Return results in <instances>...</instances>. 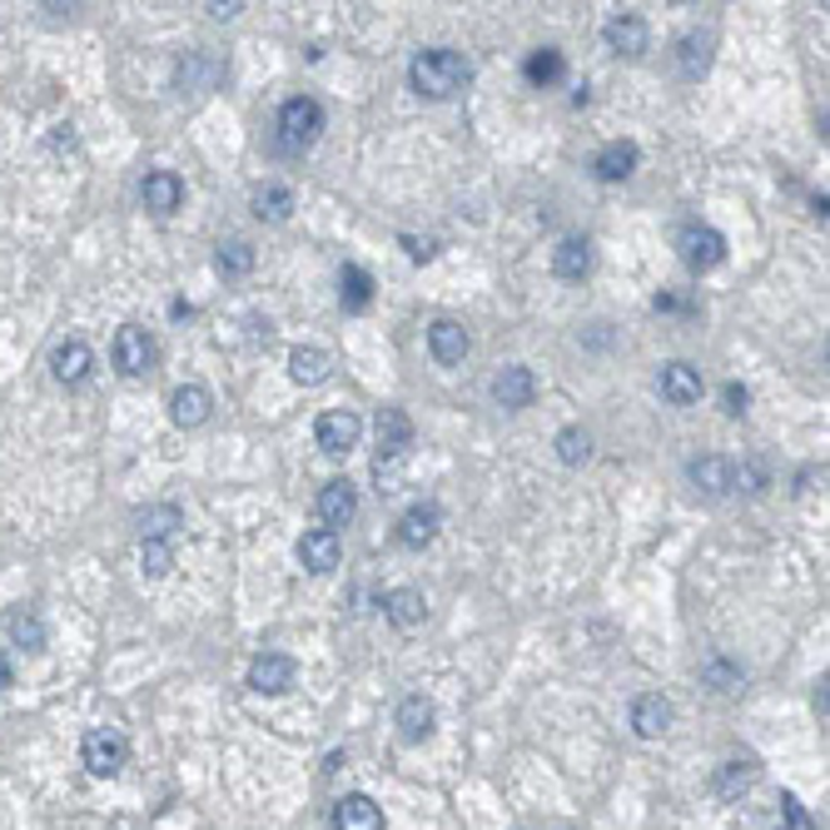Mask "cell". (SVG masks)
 <instances>
[{
	"mask_svg": "<svg viewBox=\"0 0 830 830\" xmlns=\"http://www.w3.org/2000/svg\"><path fill=\"white\" fill-rule=\"evenodd\" d=\"M378 463H403V453L413 448V418L403 408H378Z\"/></svg>",
	"mask_w": 830,
	"mask_h": 830,
	"instance_id": "cell-7",
	"label": "cell"
},
{
	"mask_svg": "<svg viewBox=\"0 0 830 830\" xmlns=\"http://www.w3.org/2000/svg\"><path fill=\"white\" fill-rule=\"evenodd\" d=\"M746 403H751L746 388H741V383H726V413H737V418H741V413H746Z\"/></svg>",
	"mask_w": 830,
	"mask_h": 830,
	"instance_id": "cell-38",
	"label": "cell"
},
{
	"mask_svg": "<svg viewBox=\"0 0 830 830\" xmlns=\"http://www.w3.org/2000/svg\"><path fill=\"white\" fill-rule=\"evenodd\" d=\"M328 353L324 349H293L289 353V374H293V383H304V388H318L328 378Z\"/></svg>",
	"mask_w": 830,
	"mask_h": 830,
	"instance_id": "cell-27",
	"label": "cell"
},
{
	"mask_svg": "<svg viewBox=\"0 0 830 830\" xmlns=\"http://www.w3.org/2000/svg\"><path fill=\"white\" fill-rule=\"evenodd\" d=\"M677 65H681V75H687V80H702V75L712 71V36H681Z\"/></svg>",
	"mask_w": 830,
	"mask_h": 830,
	"instance_id": "cell-28",
	"label": "cell"
},
{
	"mask_svg": "<svg viewBox=\"0 0 830 830\" xmlns=\"http://www.w3.org/2000/svg\"><path fill=\"white\" fill-rule=\"evenodd\" d=\"M5 687H11V656L0 652V691H5Z\"/></svg>",
	"mask_w": 830,
	"mask_h": 830,
	"instance_id": "cell-42",
	"label": "cell"
},
{
	"mask_svg": "<svg viewBox=\"0 0 830 830\" xmlns=\"http://www.w3.org/2000/svg\"><path fill=\"white\" fill-rule=\"evenodd\" d=\"M403 244H408L413 259H433V239H423V244H418V239H403Z\"/></svg>",
	"mask_w": 830,
	"mask_h": 830,
	"instance_id": "cell-40",
	"label": "cell"
},
{
	"mask_svg": "<svg viewBox=\"0 0 830 830\" xmlns=\"http://www.w3.org/2000/svg\"><path fill=\"white\" fill-rule=\"evenodd\" d=\"M552 269H557V279H582L592 269V244L587 239H562L557 254H552Z\"/></svg>",
	"mask_w": 830,
	"mask_h": 830,
	"instance_id": "cell-26",
	"label": "cell"
},
{
	"mask_svg": "<svg viewBox=\"0 0 830 830\" xmlns=\"http://www.w3.org/2000/svg\"><path fill=\"white\" fill-rule=\"evenodd\" d=\"M751 785H756V766L751 760H726L721 771H716V795H726V801L751 791Z\"/></svg>",
	"mask_w": 830,
	"mask_h": 830,
	"instance_id": "cell-32",
	"label": "cell"
},
{
	"mask_svg": "<svg viewBox=\"0 0 830 830\" xmlns=\"http://www.w3.org/2000/svg\"><path fill=\"white\" fill-rule=\"evenodd\" d=\"M702 677L712 681L716 691H731V687H737V681H741V667H737V662H726V656H706Z\"/></svg>",
	"mask_w": 830,
	"mask_h": 830,
	"instance_id": "cell-37",
	"label": "cell"
},
{
	"mask_svg": "<svg viewBox=\"0 0 830 830\" xmlns=\"http://www.w3.org/2000/svg\"><path fill=\"white\" fill-rule=\"evenodd\" d=\"M353 517H359V492H353V482H343V478L324 482V492H318V523H324L328 532H339V527H349Z\"/></svg>",
	"mask_w": 830,
	"mask_h": 830,
	"instance_id": "cell-9",
	"label": "cell"
},
{
	"mask_svg": "<svg viewBox=\"0 0 830 830\" xmlns=\"http://www.w3.org/2000/svg\"><path fill=\"white\" fill-rule=\"evenodd\" d=\"M656 309H667V314H681V309H691L687 299H671V293H656Z\"/></svg>",
	"mask_w": 830,
	"mask_h": 830,
	"instance_id": "cell-41",
	"label": "cell"
},
{
	"mask_svg": "<svg viewBox=\"0 0 830 830\" xmlns=\"http://www.w3.org/2000/svg\"><path fill=\"white\" fill-rule=\"evenodd\" d=\"M314 438H318V448H324V453L343 457V453H353V448H359V438H363V418H359L353 408H328L324 418H318Z\"/></svg>",
	"mask_w": 830,
	"mask_h": 830,
	"instance_id": "cell-5",
	"label": "cell"
},
{
	"mask_svg": "<svg viewBox=\"0 0 830 830\" xmlns=\"http://www.w3.org/2000/svg\"><path fill=\"white\" fill-rule=\"evenodd\" d=\"M154 359H160V349H154V339L144 334V328L125 324L115 334V368H120V374L140 378V374H150V368H154Z\"/></svg>",
	"mask_w": 830,
	"mask_h": 830,
	"instance_id": "cell-6",
	"label": "cell"
},
{
	"mask_svg": "<svg viewBox=\"0 0 830 830\" xmlns=\"http://www.w3.org/2000/svg\"><path fill=\"white\" fill-rule=\"evenodd\" d=\"M523 71H527V80H532V85H557L562 80V50H552V46L532 50Z\"/></svg>",
	"mask_w": 830,
	"mask_h": 830,
	"instance_id": "cell-33",
	"label": "cell"
},
{
	"mask_svg": "<svg viewBox=\"0 0 830 830\" xmlns=\"http://www.w3.org/2000/svg\"><path fill=\"white\" fill-rule=\"evenodd\" d=\"M239 11H244V5H239V0H229V5H210V15H214V21H235Z\"/></svg>",
	"mask_w": 830,
	"mask_h": 830,
	"instance_id": "cell-39",
	"label": "cell"
},
{
	"mask_svg": "<svg viewBox=\"0 0 830 830\" xmlns=\"http://www.w3.org/2000/svg\"><path fill=\"white\" fill-rule=\"evenodd\" d=\"M662 398L677 403V408H691V403H702V374L691 368V363H667L662 368Z\"/></svg>",
	"mask_w": 830,
	"mask_h": 830,
	"instance_id": "cell-20",
	"label": "cell"
},
{
	"mask_svg": "<svg viewBox=\"0 0 830 830\" xmlns=\"http://www.w3.org/2000/svg\"><path fill=\"white\" fill-rule=\"evenodd\" d=\"M80 760H85V771L90 776H115L120 766H125V737L110 731V726H95V731H85V741H80Z\"/></svg>",
	"mask_w": 830,
	"mask_h": 830,
	"instance_id": "cell-4",
	"label": "cell"
},
{
	"mask_svg": "<svg viewBox=\"0 0 830 830\" xmlns=\"http://www.w3.org/2000/svg\"><path fill=\"white\" fill-rule=\"evenodd\" d=\"M293 656H284V652H264V656H254V667H249V687L259 691V696H279V691H289L293 687Z\"/></svg>",
	"mask_w": 830,
	"mask_h": 830,
	"instance_id": "cell-11",
	"label": "cell"
},
{
	"mask_svg": "<svg viewBox=\"0 0 830 830\" xmlns=\"http://www.w3.org/2000/svg\"><path fill=\"white\" fill-rule=\"evenodd\" d=\"M637 160H642V154H637L632 140H612V144H602V150H596L592 175L602 179V185H621V179H632Z\"/></svg>",
	"mask_w": 830,
	"mask_h": 830,
	"instance_id": "cell-15",
	"label": "cell"
},
{
	"mask_svg": "<svg viewBox=\"0 0 830 830\" xmlns=\"http://www.w3.org/2000/svg\"><path fill=\"white\" fill-rule=\"evenodd\" d=\"M433 721H438V712H433L428 696H403V702H398V737L413 741V746L433 737Z\"/></svg>",
	"mask_w": 830,
	"mask_h": 830,
	"instance_id": "cell-21",
	"label": "cell"
},
{
	"mask_svg": "<svg viewBox=\"0 0 830 830\" xmlns=\"http://www.w3.org/2000/svg\"><path fill=\"white\" fill-rule=\"evenodd\" d=\"M677 249H681V264H687L691 274H712L726 259V239H721V229H712V224H681Z\"/></svg>",
	"mask_w": 830,
	"mask_h": 830,
	"instance_id": "cell-3",
	"label": "cell"
},
{
	"mask_svg": "<svg viewBox=\"0 0 830 830\" xmlns=\"http://www.w3.org/2000/svg\"><path fill=\"white\" fill-rule=\"evenodd\" d=\"M339 557H343V542H339V532H328V527H314V532L299 538V562H304L314 577H328L339 567Z\"/></svg>",
	"mask_w": 830,
	"mask_h": 830,
	"instance_id": "cell-10",
	"label": "cell"
},
{
	"mask_svg": "<svg viewBox=\"0 0 830 830\" xmlns=\"http://www.w3.org/2000/svg\"><path fill=\"white\" fill-rule=\"evenodd\" d=\"M324 135V105L309 95H293L279 105V144L284 150H309Z\"/></svg>",
	"mask_w": 830,
	"mask_h": 830,
	"instance_id": "cell-2",
	"label": "cell"
},
{
	"mask_svg": "<svg viewBox=\"0 0 830 830\" xmlns=\"http://www.w3.org/2000/svg\"><path fill=\"white\" fill-rule=\"evenodd\" d=\"M140 567H144V577H169L175 548H169V542H140Z\"/></svg>",
	"mask_w": 830,
	"mask_h": 830,
	"instance_id": "cell-35",
	"label": "cell"
},
{
	"mask_svg": "<svg viewBox=\"0 0 830 830\" xmlns=\"http://www.w3.org/2000/svg\"><path fill=\"white\" fill-rule=\"evenodd\" d=\"M587 453H592V438L582 433V428H562L557 433V457L567 463V468H577V463H587Z\"/></svg>",
	"mask_w": 830,
	"mask_h": 830,
	"instance_id": "cell-34",
	"label": "cell"
},
{
	"mask_svg": "<svg viewBox=\"0 0 830 830\" xmlns=\"http://www.w3.org/2000/svg\"><path fill=\"white\" fill-rule=\"evenodd\" d=\"M140 199H144V210H154V214H175L185 204V185L169 169H150L140 185Z\"/></svg>",
	"mask_w": 830,
	"mask_h": 830,
	"instance_id": "cell-19",
	"label": "cell"
},
{
	"mask_svg": "<svg viewBox=\"0 0 830 830\" xmlns=\"http://www.w3.org/2000/svg\"><path fill=\"white\" fill-rule=\"evenodd\" d=\"M468 60L457 55V50H418L408 65V85L423 95V100H453L463 85H468Z\"/></svg>",
	"mask_w": 830,
	"mask_h": 830,
	"instance_id": "cell-1",
	"label": "cell"
},
{
	"mask_svg": "<svg viewBox=\"0 0 830 830\" xmlns=\"http://www.w3.org/2000/svg\"><path fill=\"white\" fill-rule=\"evenodd\" d=\"M254 214L269 224H284L293 214V189L289 185H264L254 189Z\"/></svg>",
	"mask_w": 830,
	"mask_h": 830,
	"instance_id": "cell-29",
	"label": "cell"
},
{
	"mask_svg": "<svg viewBox=\"0 0 830 830\" xmlns=\"http://www.w3.org/2000/svg\"><path fill=\"white\" fill-rule=\"evenodd\" d=\"M214 269H219L224 279H244V274L254 269V249H249L244 239H229V244H219V259H214Z\"/></svg>",
	"mask_w": 830,
	"mask_h": 830,
	"instance_id": "cell-31",
	"label": "cell"
},
{
	"mask_svg": "<svg viewBox=\"0 0 830 830\" xmlns=\"http://www.w3.org/2000/svg\"><path fill=\"white\" fill-rule=\"evenodd\" d=\"M179 523H185V517H179L175 503L144 507V513H140V542H169V532H175Z\"/></svg>",
	"mask_w": 830,
	"mask_h": 830,
	"instance_id": "cell-30",
	"label": "cell"
},
{
	"mask_svg": "<svg viewBox=\"0 0 830 830\" xmlns=\"http://www.w3.org/2000/svg\"><path fill=\"white\" fill-rule=\"evenodd\" d=\"M492 398H498V408H507V413L527 408V403L538 398V378H532V368H527V363H507L503 374L492 378Z\"/></svg>",
	"mask_w": 830,
	"mask_h": 830,
	"instance_id": "cell-8",
	"label": "cell"
},
{
	"mask_svg": "<svg viewBox=\"0 0 830 830\" xmlns=\"http://www.w3.org/2000/svg\"><path fill=\"white\" fill-rule=\"evenodd\" d=\"M602 36H607V46L617 50V55H642L646 40H652V36H646V21H642V15H612Z\"/></svg>",
	"mask_w": 830,
	"mask_h": 830,
	"instance_id": "cell-23",
	"label": "cell"
},
{
	"mask_svg": "<svg viewBox=\"0 0 830 830\" xmlns=\"http://www.w3.org/2000/svg\"><path fill=\"white\" fill-rule=\"evenodd\" d=\"M468 349H473V339H468V328L457 324V318H438V324L428 328V353H433L443 368L463 363L468 359Z\"/></svg>",
	"mask_w": 830,
	"mask_h": 830,
	"instance_id": "cell-13",
	"label": "cell"
},
{
	"mask_svg": "<svg viewBox=\"0 0 830 830\" xmlns=\"http://www.w3.org/2000/svg\"><path fill=\"white\" fill-rule=\"evenodd\" d=\"M90 368H95V353H90V343H80V339H65L55 353H50V374H55L65 388L85 383V378H90Z\"/></svg>",
	"mask_w": 830,
	"mask_h": 830,
	"instance_id": "cell-17",
	"label": "cell"
},
{
	"mask_svg": "<svg viewBox=\"0 0 830 830\" xmlns=\"http://www.w3.org/2000/svg\"><path fill=\"white\" fill-rule=\"evenodd\" d=\"M334 830H383V810L368 795H343L334 806Z\"/></svg>",
	"mask_w": 830,
	"mask_h": 830,
	"instance_id": "cell-22",
	"label": "cell"
},
{
	"mask_svg": "<svg viewBox=\"0 0 830 830\" xmlns=\"http://www.w3.org/2000/svg\"><path fill=\"white\" fill-rule=\"evenodd\" d=\"M438 527H443V507L438 503H418V507H408L403 513V523H398V542L403 548H428V542L438 538Z\"/></svg>",
	"mask_w": 830,
	"mask_h": 830,
	"instance_id": "cell-16",
	"label": "cell"
},
{
	"mask_svg": "<svg viewBox=\"0 0 830 830\" xmlns=\"http://www.w3.org/2000/svg\"><path fill=\"white\" fill-rule=\"evenodd\" d=\"M632 731L642 741H656V737H667L671 731V702L662 691H646V696L632 702Z\"/></svg>",
	"mask_w": 830,
	"mask_h": 830,
	"instance_id": "cell-14",
	"label": "cell"
},
{
	"mask_svg": "<svg viewBox=\"0 0 830 830\" xmlns=\"http://www.w3.org/2000/svg\"><path fill=\"white\" fill-rule=\"evenodd\" d=\"M210 408H214V398L204 383H185L169 393V418H175V428H199V423L210 418Z\"/></svg>",
	"mask_w": 830,
	"mask_h": 830,
	"instance_id": "cell-18",
	"label": "cell"
},
{
	"mask_svg": "<svg viewBox=\"0 0 830 830\" xmlns=\"http://www.w3.org/2000/svg\"><path fill=\"white\" fill-rule=\"evenodd\" d=\"M383 612H388V621H393L398 632H413V627L428 617V602H423L418 587H398V592H388Z\"/></svg>",
	"mask_w": 830,
	"mask_h": 830,
	"instance_id": "cell-24",
	"label": "cell"
},
{
	"mask_svg": "<svg viewBox=\"0 0 830 830\" xmlns=\"http://www.w3.org/2000/svg\"><path fill=\"white\" fill-rule=\"evenodd\" d=\"M11 637H15V646H25V652H40V646H46V627H40V617H30V612H21V617L11 621Z\"/></svg>",
	"mask_w": 830,
	"mask_h": 830,
	"instance_id": "cell-36",
	"label": "cell"
},
{
	"mask_svg": "<svg viewBox=\"0 0 830 830\" xmlns=\"http://www.w3.org/2000/svg\"><path fill=\"white\" fill-rule=\"evenodd\" d=\"M339 299L349 314H363V309L374 304V279L359 269V264H343L339 269Z\"/></svg>",
	"mask_w": 830,
	"mask_h": 830,
	"instance_id": "cell-25",
	"label": "cell"
},
{
	"mask_svg": "<svg viewBox=\"0 0 830 830\" xmlns=\"http://www.w3.org/2000/svg\"><path fill=\"white\" fill-rule=\"evenodd\" d=\"M691 482H696V488L702 492H712V498H726V492L737 488V463H731V457H721V453H706V457H691Z\"/></svg>",
	"mask_w": 830,
	"mask_h": 830,
	"instance_id": "cell-12",
	"label": "cell"
}]
</instances>
